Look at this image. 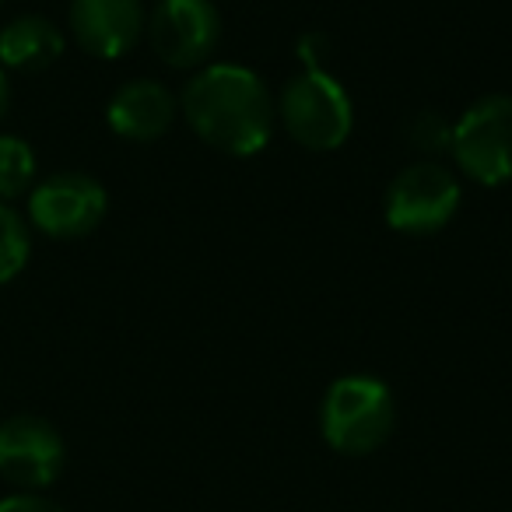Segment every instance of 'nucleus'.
<instances>
[{"mask_svg":"<svg viewBox=\"0 0 512 512\" xmlns=\"http://www.w3.org/2000/svg\"><path fill=\"white\" fill-rule=\"evenodd\" d=\"M183 120L207 144L232 158H249L271 144L278 109L260 74L242 64H207L183 88Z\"/></svg>","mask_w":512,"mask_h":512,"instance_id":"1","label":"nucleus"},{"mask_svg":"<svg viewBox=\"0 0 512 512\" xmlns=\"http://www.w3.org/2000/svg\"><path fill=\"white\" fill-rule=\"evenodd\" d=\"M397 404L383 379L341 376L327 386L320 404V432L344 456H369L393 435Z\"/></svg>","mask_w":512,"mask_h":512,"instance_id":"2","label":"nucleus"},{"mask_svg":"<svg viewBox=\"0 0 512 512\" xmlns=\"http://www.w3.org/2000/svg\"><path fill=\"white\" fill-rule=\"evenodd\" d=\"M278 123L306 151H337L355 130V106L330 71H302L281 88Z\"/></svg>","mask_w":512,"mask_h":512,"instance_id":"3","label":"nucleus"},{"mask_svg":"<svg viewBox=\"0 0 512 512\" xmlns=\"http://www.w3.org/2000/svg\"><path fill=\"white\" fill-rule=\"evenodd\" d=\"M463 200V186L456 172H449L435 158L407 165L386 186L383 211L390 228L404 235H435L456 218Z\"/></svg>","mask_w":512,"mask_h":512,"instance_id":"4","label":"nucleus"},{"mask_svg":"<svg viewBox=\"0 0 512 512\" xmlns=\"http://www.w3.org/2000/svg\"><path fill=\"white\" fill-rule=\"evenodd\" d=\"M449 155L481 186L512 183V95H484L453 123Z\"/></svg>","mask_w":512,"mask_h":512,"instance_id":"5","label":"nucleus"},{"mask_svg":"<svg viewBox=\"0 0 512 512\" xmlns=\"http://www.w3.org/2000/svg\"><path fill=\"white\" fill-rule=\"evenodd\" d=\"M144 36L151 53L172 71H193L211 60L221 39V15L211 0H158Z\"/></svg>","mask_w":512,"mask_h":512,"instance_id":"6","label":"nucleus"},{"mask_svg":"<svg viewBox=\"0 0 512 512\" xmlns=\"http://www.w3.org/2000/svg\"><path fill=\"white\" fill-rule=\"evenodd\" d=\"M106 186L88 172H53L29 190V221L50 239L92 235L106 218Z\"/></svg>","mask_w":512,"mask_h":512,"instance_id":"7","label":"nucleus"},{"mask_svg":"<svg viewBox=\"0 0 512 512\" xmlns=\"http://www.w3.org/2000/svg\"><path fill=\"white\" fill-rule=\"evenodd\" d=\"M67 463L64 435L39 414H15L0 425V477L18 491H43Z\"/></svg>","mask_w":512,"mask_h":512,"instance_id":"8","label":"nucleus"},{"mask_svg":"<svg viewBox=\"0 0 512 512\" xmlns=\"http://www.w3.org/2000/svg\"><path fill=\"white\" fill-rule=\"evenodd\" d=\"M141 0H71V32L85 53L99 60H116L144 36Z\"/></svg>","mask_w":512,"mask_h":512,"instance_id":"9","label":"nucleus"},{"mask_svg":"<svg viewBox=\"0 0 512 512\" xmlns=\"http://www.w3.org/2000/svg\"><path fill=\"white\" fill-rule=\"evenodd\" d=\"M179 116V99L151 78H134L113 92L106 106V120L113 134L127 141H158L169 134V127Z\"/></svg>","mask_w":512,"mask_h":512,"instance_id":"10","label":"nucleus"},{"mask_svg":"<svg viewBox=\"0 0 512 512\" xmlns=\"http://www.w3.org/2000/svg\"><path fill=\"white\" fill-rule=\"evenodd\" d=\"M64 53V32L43 15H18L0 29V67L36 74L53 67Z\"/></svg>","mask_w":512,"mask_h":512,"instance_id":"11","label":"nucleus"},{"mask_svg":"<svg viewBox=\"0 0 512 512\" xmlns=\"http://www.w3.org/2000/svg\"><path fill=\"white\" fill-rule=\"evenodd\" d=\"M36 151L25 137L0 134V200H15L36 186Z\"/></svg>","mask_w":512,"mask_h":512,"instance_id":"12","label":"nucleus"},{"mask_svg":"<svg viewBox=\"0 0 512 512\" xmlns=\"http://www.w3.org/2000/svg\"><path fill=\"white\" fill-rule=\"evenodd\" d=\"M32 253V235L25 218L11 204L0 200V288L11 285L25 271Z\"/></svg>","mask_w":512,"mask_h":512,"instance_id":"13","label":"nucleus"},{"mask_svg":"<svg viewBox=\"0 0 512 512\" xmlns=\"http://www.w3.org/2000/svg\"><path fill=\"white\" fill-rule=\"evenodd\" d=\"M407 134H411L414 148L425 151L428 158H435L442 151H449V144H453V123L442 120V113H418Z\"/></svg>","mask_w":512,"mask_h":512,"instance_id":"14","label":"nucleus"},{"mask_svg":"<svg viewBox=\"0 0 512 512\" xmlns=\"http://www.w3.org/2000/svg\"><path fill=\"white\" fill-rule=\"evenodd\" d=\"M0 512H64L53 498L43 491H15V495L0 498Z\"/></svg>","mask_w":512,"mask_h":512,"instance_id":"15","label":"nucleus"},{"mask_svg":"<svg viewBox=\"0 0 512 512\" xmlns=\"http://www.w3.org/2000/svg\"><path fill=\"white\" fill-rule=\"evenodd\" d=\"M327 53L330 43L323 32H309V36L299 39V57L306 64V71H327Z\"/></svg>","mask_w":512,"mask_h":512,"instance_id":"16","label":"nucleus"},{"mask_svg":"<svg viewBox=\"0 0 512 512\" xmlns=\"http://www.w3.org/2000/svg\"><path fill=\"white\" fill-rule=\"evenodd\" d=\"M8 109H11V81H8V71L0 67V120L8 116Z\"/></svg>","mask_w":512,"mask_h":512,"instance_id":"17","label":"nucleus"},{"mask_svg":"<svg viewBox=\"0 0 512 512\" xmlns=\"http://www.w3.org/2000/svg\"><path fill=\"white\" fill-rule=\"evenodd\" d=\"M0 4H4V0H0Z\"/></svg>","mask_w":512,"mask_h":512,"instance_id":"18","label":"nucleus"}]
</instances>
